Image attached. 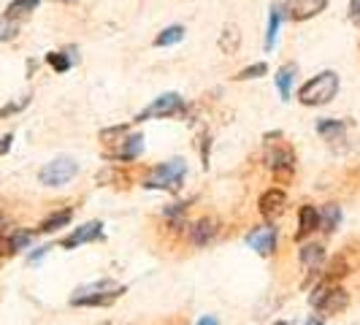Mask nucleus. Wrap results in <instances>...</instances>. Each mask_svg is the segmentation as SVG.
<instances>
[{"instance_id":"obj_28","label":"nucleus","mask_w":360,"mask_h":325,"mask_svg":"<svg viewBox=\"0 0 360 325\" xmlns=\"http://www.w3.org/2000/svg\"><path fill=\"white\" fill-rule=\"evenodd\" d=\"M269 73V65L266 63H255V65H247L244 71H238L233 76L236 82H250V79H260V76H266Z\"/></svg>"},{"instance_id":"obj_11","label":"nucleus","mask_w":360,"mask_h":325,"mask_svg":"<svg viewBox=\"0 0 360 325\" xmlns=\"http://www.w3.org/2000/svg\"><path fill=\"white\" fill-rule=\"evenodd\" d=\"M144 136L141 133H127L125 139L117 144V149H108L106 160H114V162H130L136 160V158H141V152H144Z\"/></svg>"},{"instance_id":"obj_4","label":"nucleus","mask_w":360,"mask_h":325,"mask_svg":"<svg viewBox=\"0 0 360 325\" xmlns=\"http://www.w3.org/2000/svg\"><path fill=\"white\" fill-rule=\"evenodd\" d=\"M179 117H187V103L179 92H162L158 95L146 108H141L136 114L133 122H146V120H179Z\"/></svg>"},{"instance_id":"obj_27","label":"nucleus","mask_w":360,"mask_h":325,"mask_svg":"<svg viewBox=\"0 0 360 325\" xmlns=\"http://www.w3.org/2000/svg\"><path fill=\"white\" fill-rule=\"evenodd\" d=\"M127 130L130 127L127 125H114V127H106V130H101V141L106 146H114V144H120L122 139L127 136Z\"/></svg>"},{"instance_id":"obj_36","label":"nucleus","mask_w":360,"mask_h":325,"mask_svg":"<svg viewBox=\"0 0 360 325\" xmlns=\"http://www.w3.org/2000/svg\"><path fill=\"white\" fill-rule=\"evenodd\" d=\"M198 325H219V320H217L214 314H206V317H200Z\"/></svg>"},{"instance_id":"obj_5","label":"nucleus","mask_w":360,"mask_h":325,"mask_svg":"<svg viewBox=\"0 0 360 325\" xmlns=\"http://www.w3.org/2000/svg\"><path fill=\"white\" fill-rule=\"evenodd\" d=\"M309 304L320 312V317H330V314H339L349 307V293L342 285H328L320 282L314 293L309 295Z\"/></svg>"},{"instance_id":"obj_34","label":"nucleus","mask_w":360,"mask_h":325,"mask_svg":"<svg viewBox=\"0 0 360 325\" xmlns=\"http://www.w3.org/2000/svg\"><path fill=\"white\" fill-rule=\"evenodd\" d=\"M11 250H8V234H0V257H8Z\"/></svg>"},{"instance_id":"obj_23","label":"nucleus","mask_w":360,"mask_h":325,"mask_svg":"<svg viewBox=\"0 0 360 325\" xmlns=\"http://www.w3.org/2000/svg\"><path fill=\"white\" fill-rule=\"evenodd\" d=\"M344 130H347V125L342 120H320L317 122V133L325 141H344Z\"/></svg>"},{"instance_id":"obj_26","label":"nucleus","mask_w":360,"mask_h":325,"mask_svg":"<svg viewBox=\"0 0 360 325\" xmlns=\"http://www.w3.org/2000/svg\"><path fill=\"white\" fill-rule=\"evenodd\" d=\"M181 38H184V27H181V25H171V27H165L160 36L155 38V46H158V49L174 46V44H179Z\"/></svg>"},{"instance_id":"obj_22","label":"nucleus","mask_w":360,"mask_h":325,"mask_svg":"<svg viewBox=\"0 0 360 325\" xmlns=\"http://www.w3.org/2000/svg\"><path fill=\"white\" fill-rule=\"evenodd\" d=\"M76 49L73 46H68V49H63V52H49L46 54V63L52 65L57 73H65V71H71V65L76 63Z\"/></svg>"},{"instance_id":"obj_25","label":"nucleus","mask_w":360,"mask_h":325,"mask_svg":"<svg viewBox=\"0 0 360 325\" xmlns=\"http://www.w3.org/2000/svg\"><path fill=\"white\" fill-rule=\"evenodd\" d=\"M33 238H36V231L14 228V231L8 234V250H11V255H17V253H22V250H27V247L33 244Z\"/></svg>"},{"instance_id":"obj_17","label":"nucleus","mask_w":360,"mask_h":325,"mask_svg":"<svg viewBox=\"0 0 360 325\" xmlns=\"http://www.w3.org/2000/svg\"><path fill=\"white\" fill-rule=\"evenodd\" d=\"M295 76H298V65L295 63H285L279 71H276V87H279V95H282V101H290V90H292V82H295Z\"/></svg>"},{"instance_id":"obj_9","label":"nucleus","mask_w":360,"mask_h":325,"mask_svg":"<svg viewBox=\"0 0 360 325\" xmlns=\"http://www.w3.org/2000/svg\"><path fill=\"white\" fill-rule=\"evenodd\" d=\"M257 212L266 217L269 222H274L276 217H282L288 212V193L282 187H269L260 198H257Z\"/></svg>"},{"instance_id":"obj_18","label":"nucleus","mask_w":360,"mask_h":325,"mask_svg":"<svg viewBox=\"0 0 360 325\" xmlns=\"http://www.w3.org/2000/svg\"><path fill=\"white\" fill-rule=\"evenodd\" d=\"M342 222V206L339 203H325L320 209V231L323 234H333Z\"/></svg>"},{"instance_id":"obj_16","label":"nucleus","mask_w":360,"mask_h":325,"mask_svg":"<svg viewBox=\"0 0 360 325\" xmlns=\"http://www.w3.org/2000/svg\"><path fill=\"white\" fill-rule=\"evenodd\" d=\"M217 46H219L222 54H231L233 57L238 52V46H241V30H238V25H225V30L217 38Z\"/></svg>"},{"instance_id":"obj_37","label":"nucleus","mask_w":360,"mask_h":325,"mask_svg":"<svg viewBox=\"0 0 360 325\" xmlns=\"http://www.w3.org/2000/svg\"><path fill=\"white\" fill-rule=\"evenodd\" d=\"M309 325H323V317H311V320H309Z\"/></svg>"},{"instance_id":"obj_14","label":"nucleus","mask_w":360,"mask_h":325,"mask_svg":"<svg viewBox=\"0 0 360 325\" xmlns=\"http://www.w3.org/2000/svg\"><path fill=\"white\" fill-rule=\"evenodd\" d=\"M320 231V209L311 206V203H304L298 209V231H295V241H304L311 234Z\"/></svg>"},{"instance_id":"obj_3","label":"nucleus","mask_w":360,"mask_h":325,"mask_svg":"<svg viewBox=\"0 0 360 325\" xmlns=\"http://www.w3.org/2000/svg\"><path fill=\"white\" fill-rule=\"evenodd\" d=\"M125 285H117L111 279H101L79 288L71 295V307H111L120 295H125Z\"/></svg>"},{"instance_id":"obj_15","label":"nucleus","mask_w":360,"mask_h":325,"mask_svg":"<svg viewBox=\"0 0 360 325\" xmlns=\"http://www.w3.org/2000/svg\"><path fill=\"white\" fill-rule=\"evenodd\" d=\"M298 260L307 271H320L325 266V247L323 244H304L298 250Z\"/></svg>"},{"instance_id":"obj_21","label":"nucleus","mask_w":360,"mask_h":325,"mask_svg":"<svg viewBox=\"0 0 360 325\" xmlns=\"http://www.w3.org/2000/svg\"><path fill=\"white\" fill-rule=\"evenodd\" d=\"M187 209H190V203H171L162 209V217L171 222L174 231H181V228H187Z\"/></svg>"},{"instance_id":"obj_31","label":"nucleus","mask_w":360,"mask_h":325,"mask_svg":"<svg viewBox=\"0 0 360 325\" xmlns=\"http://www.w3.org/2000/svg\"><path fill=\"white\" fill-rule=\"evenodd\" d=\"M27 103H30V98H22V101H17V103H6V106H0V120H6V117H11V114H19Z\"/></svg>"},{"instance_id":"obj_35","label":"nucleus","mask_w":360,"mask_h":325,"mask_svg":"<svg viewBox=\"0 0 360 325\" xmlns=\"http://www.w3.org/2000/svg\"><path fill=\"white\" fill-rule=\"evenodd\" d=\"M49 250H52V247H38L36 253H30V257H27V260H30V263H36V260H41V257L49 253Z\"/></svg>"},{"instance_id":"obj_13","label":"nucleus","mask_w":360,"mask_h":325,"mask_svg":"<svg viewBox=\"0 0 360 325\" xmlns=\"http://www.w3.org/2000/svg\"><path fill=\"white\" fill-rule=\"evenodd\" d=\"M276 238H279L276 228L263 225V228H255V231H250V234H247V244H250L257 255L269 257V255H274V250H276Z\"/></svg>"},{"instance_id":"obj_12","label":"nucleus","mask_w":360,"mask_h":325,"mask_svg":"<svg viewBox=\"0 0 360 325\" xmlns=\"http://www.w3.org/2000/svg\"><path fill=\"white\" fill-rule=\"evenodd\" d=\"M190 231V241L195 244V247H209L212 241L217 238V234H219V222H217L214 217H200V219H195L193 225H187Z\"/></svg>"},{"instance_id":"obj_10","label":"nucleus","mask_w":360,"mask_h":325,"mask_svg":"<svg viewBox=\"0 0 360 325\" xmlns=\"http://www.w3.org/2000/svg\"><path fill=\"white\" fill-rule=\"evenodd\" d=\"M98 238H103V222H101V219H90V222L73 228L71 234L60 241V247H63V250H76V247H82V244L98 241Z\"/></svg>"},{"instance_id":"obj_6","label":"nucleus","mask_w":360,"mask_h":325,"mask_svg":"<svg viewBox=\"0 0 360 325\" xmlns=\"http://www.w3.org/2000/svg\"><path fill=\"white\" fill-rule=\"evenodd\" d=\"M76 174H79V162L73 160V158H65V155H63V158L49 160L38 171V181H41L44 187H65Z\"/></svg>"},{"instance_id":"obj_8","label":"nucleus","mask_w":360,"mask_h":325,"mask_svg":"<svg viewBox=\"0 0 360 325\" xmlns=\"http://www.w3.org/2000/svg\"><path fill=\"white\" fill-rule=\"evenodd\" d=\"M328 8V0H285L282 3V14L290 22H309V19L320 17Z\"/></svg>"},{"instance_id":"obj_2","label":"nucleus","mask_w":360,"mask_h":325,"mask_svg":"<svg viewBox=\"0 0 360 325\" xmlns=\"http://www.w3.org/2000/svg\"><path fill=\"white\" fill-rule=\"evenodd\" d=\"M339 87H342V82H339L336 71L317 73L298 90V103L301 106H328L339 95Z\"/></svg>"},{"instance_id":"obj_19","label":"nucleus","mask_w":360,"mask_h":325,"mask_svg":"<svg viewBox=\"0 0 360 325\" xmlns=\"http://www.w3.org/2000/svg\"><path fill=\"white\" fill-rule=\"evenodd\" d=\"M73 219V209H60V212H52L41 225H38V234H54L60 228H65Z\"/></svg>"},{"instance_id":"obj_20","label":"nucleus","mask_w":360,"mask_h":325,"mask_svg":"<svg viewBox=\"0 0 360 325\" xmlns=\"http://www.w3.org/2000/svg\"><path fill=\"white\" fill-rule=\"evenodd\" d=\"M38 3H41V0H11L3 17H6V19H17V22H22V19H27L30 14H33V11H36Z\"/></svg>"},{"instance_id":"obj_29","label":"nucleus","mask_w":360,"mask_h":325,"mask_svg":"<svg viewBox=\"0 0 360 325\" xmlns=\"http://www.w3.org/2000/svg\"><path fill=\"white\" fill-rule=\"evenodd\" d=\"M19 25L22 22H17V19H0V41H11V38H17L19 33Z\"/></svg>"},{"instance_id":"obj_32","label":"nucleus","mask_w":360,"mask_h":325,"mask_svg":"<svg viewBox=\"0 0 360 325\" xmlns=\"http://www.w3.org/2000/svg\"><path fill=\"white\" fill-rule=\"evenodd\" d=\"M349 22L360 27V0H349Z\"/></svg>"},{"instance_id":"obj_1","label":"nucleus","mask_w":360,"mask_h":325,"mask_svg":"<svg viewBox=\"0 0 360 325\" xmlns=\"http://www.w3.org/2000/svg\"><path fill=\"white\" fill-rule=\"evenodd\" d=\"M184 177H187V162L181 158H171V160H162L158 165H152L146 171L144 184L146 190H165V193H179L184 187Z\"/></svg>"},{"instance_id":"obj_33","label":"nucleus","mask_w":360,"mask_h":325,"mask_svg":"<svg viewBox=\"0 0 360 325\" xmlns=\"http://www.w3.org/2000/svg\"><path fill=\"white\" fill-rule=\"evenodd\" d=\"M11 144H14V136H11V133H8V136H3V139H0V158H3V155H6V152H8V149H11Z\"/></svg>"},{"instance_id":"obj_30","label":"nucleus","mask_w":360,"mask_h":325,"mask_svg":"<svg viewBox=\"0 0 360 325\" xmlns=\"http://www.w3.org/2000/svg\"><path fill=\"white\" fill-rule=\"evenodd\" d=\"M98 181H101V184H108V181H122V187H125L127 177L125 174H120L117 168H106V171H101V174H98Z\"/></svg>"},{"instance_id":"obj_24","label":"nucleus","mask_w":360,"mask_h":325,"mask_svg":"<svg viewBox=\"0 0 360 325\" xmlns=\"http://www.w3.org/2000/svg\"><path fill=\"white\" fill-rule=\"evenodd\" d=\"M282 6H271V14H269V33H266V52L274 49V44H276V38H279V27H282Z\"/></svg>"},{"instance_id":"obj_38","label":"nucleus","mask_w":360,"mask_h":325,"mask_svg":"<svg viewBox=\"0 0 360 325\" xmlns=\"http://www.w3.org/2000/svg\"><path fill=\"white\" fill-rule=\"evenodd\" d=\"M274 325H290L288 320H279V323H274Z\"/></svg>"},{"instance_id":"obj_7","label":"nucleus","mask_w":360,"mask_h":325,"mask_svg":"<svg viewBox=\"0 0 360 325\" xmlns=\"http://www.w3.org/2000/svg\"><path fill=\"white\" fill-rule=\"evenodd\" d=\"M266 162H269L276 184H290V181L295 179V152H292V146L279 144L274 146V149H269Z\"/></svg>"}]
</instances>
